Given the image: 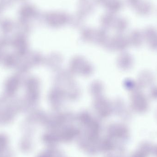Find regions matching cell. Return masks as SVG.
Returning a JSON list of instances; mask_svg holds the SVG:
<instances>
[{
    "instance_id": "obj_1",
    "label": "cell",
    "mask_w": 157,
    "mask_h": 157,
    "mask_svg": "<svg viewBox=\"0 0 157 157\" xmlns=\"http://www.w3.org/2000/svg\"><path fill=\"white\" fill-rule=\"evenodd\" d=\"M133 109L138 113H144L149 109V100L147 97L140 91L134 92L132 98Z\"/></svg>"
},
{
    "instance_id": "obj_2",
    "label": "cell",
    "mask_w": 157,
    "mask_h": 157,
    "mask_svg": "<svg viewBox=\"0 0 157 157\" xmlns=\"http://www.w3.org/2000/svg\"><path fill=\"white\" fill-rule=\"evenodd\" d=\"M155 77L154 75L149 71H145L142 72L139 75L138 84L141 87L151 86L155 83Z\"/></svg>"
},
{
    "instance_id": "obj_3",
    "label": "cell",
    "mask_w": 157,
    "mask_h": 157,
    "mask_svg": "<svg viewBox=\"0 0 157 157\" xmlns=\"http://www.w3.org/2000/svg\"><path fill=\"white\" fill-rule=\"evenodd\" d=\"M149 96L153 99L157 100V86H154L151 88L149 92Z\"/></svg>"
}]
</instances>
